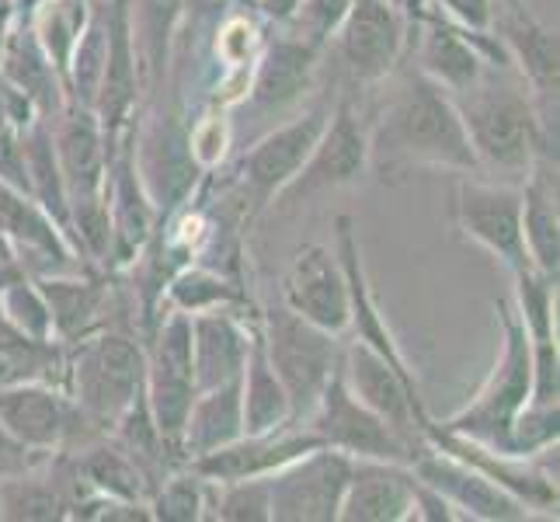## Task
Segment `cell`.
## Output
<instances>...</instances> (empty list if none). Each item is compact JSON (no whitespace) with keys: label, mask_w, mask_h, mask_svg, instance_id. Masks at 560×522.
Wrapping results in <instances>:
<instances>
[{"label":"cell","mask_w":560,"mask_h":522,"mask_svg":"<svg viewBox=\"0 0 560 522\" xmlns=\"http://www.w3.org/2000/svg\"><path fill=\"white\" fill-rule=\"evenodd\" d=\"M480 171L498 182L523 185L536 158L557 161V112L536 105L523 73L512 63H488L480 81L450 94Z\"/></svg>","instance_id":"obj_1"},{"label":"cell","mask_w":560,"mask_h":522,"mask_svg":"<svg viewBox=\"0 0 560 522\" xmlns=\"http://www.w3.org/2000/svg\"><path fill=\"white\" fill-rule=\"evenodd\" d=\"M365 132H370V167L380 171L383 182L411 167L480 174L450 91H442L421 70L400 77L397 91Z\"/></svg>","instance_id":"obj_2"},{"label":"cell","mask_w":560,"mask_h":522,"mask_svg":"<svg viewBox=\"0 0 560 522\" xmlns=\"http://www.w3.org/2000/svg\"><path fill=\"white\" fill-rule=\"evenodd\" d=\"M63 376L70 383V401L91 425L112 429L129 404L143 394L147 348L122 332L98 327L84 338L70 341L63 356Z\"/></svg>","instance_id":"obj_3"},{"label":"cell","mask_w":560,"mask_h":522,"mask_svg":"<svg viewBox=\"0 0 560 522\" xmlns=\"http://www.w3.org/2000/svg\"><path fill=\"white\" fill-rule=\"evenodd\" d=\"M501 317V359L488 383L480 386V394L456 411L442 432H453L463 439H474L480 446L494 453H512V421L515 415L529 404V386H533V348L529 332L523 317L515 314V306L501 300L498 303Z\"/></svg>","instance_id":"obj_4"},{"label":"cell","mask_w":560,"mask_h":522,"mask_svg":"<svg viewBox=\"0 0 560 522\" xmlns=\"http://www.w3.org/2000/svg\"><path fill=\"white\" fill-rule=\"evenodd\" d=\"M258 335H261L268 362H272L279 383L289 394L293 425H303L317 408L327 380L338 370V359H341L338 335L293 314L282 300L261 314Z\"/></svg>","instance_id":"obj_5"},{"label":"cell","mask_w":560,"mask_h":522,"mask_svg":"<svg viewBox=\"0 0 560 522\" xmlns=\"http://www.w3.org/2000/svg\"><path fill=\"white\" fill-rule=\"evenodd\" d=\"M341 380L345 386L370 408L373 415H380L390 429L408 442L415 450V456L429 446V415L421 408V397H418V380L415 373H404L397 366L380 356L373 345H365L362 338L349 341L341 348Z\"/></svg>","instance_id":"obj_6"},{"label":"cell","mask_w":560,"mask_h":522,"mask_svg":"<svg viewBox=\"0 0 560 522\" xmlns=\"http://www.w3.org/2000/svg\"><path fill=\"white\" fill-rule=\"evenodd\" d=\"M365 167H370V132L359 123L352 98L345 94L331 108V115H327L311 158L303 161V167L293 174V182H289L272 202L285 212H293L306 199L345 188V185H355L365 174Z\"/></svg>","instance_id":"obj_7"},{"label":"cell","mask_w":560,"mask_h":522,"mask_svg":"<svg viewBox=\"0 0 560 522\" xmlns=\"http://www.w3.org/2000/svg\"><path fill=\"white\" fill-rule=\"evenodd\" d=\"M143 397L158 432L182 453L185 418L191 401H196V370H191V321L175 306L158 324V335H153V345L147 352Z\"/></svg>","instance_id":"obj_8"},{"label":"cell","mask_w":560,"mask_h":522,"mask_svg":"<svg viewBox=\"0 0 560 522\" xmlns=\"http://www.w3.org/2000/svg\"><path fill=\"white\" fill-rule=\"evenodd\" d=\"M306 429H311L324 446H331L352 460H390V463L415 460V450L408 442L345 386L341 366L335 370V376L327 380L317 408L306 418Z\"/></svg>","instance_id":"obj_9"},{"label":"cell","mask_w":560,"mask_h":522,"mask_svg":"<svg viewBox=\"0 0 560 522\" xmlns=\"http://www.w3.org/2000/svg\"><path fill=\"white\" fill-rule=\"evenodd\" d=\"M456 227L463 237L501 258L512 276L533 268L523 241V185L463 178L456 188Z\"/></svg>","instance_id":"obj_10"},{"label":"cell","mask_w":560,"mask_h":522,"mask_svg":"<svg viewBox=\"0 0 560 522\" xmlns=\"http://www.w3.org/2000/svg\"><path fill=\"white\" fill-rule=\"evenodd\" d=\"M352 474V456L317 446L268 474L272 522H331L338 519L341 495Z\"/></svg>","instance_id":"obj_11"},{"label":"cell","mask_w":560,"mask_h":522,"mask_svg":"<svg viewBox=\"0 0 560 522\" xmlns=\"http://www.w3.org/2000/svg\"><path fill=\"white\" fill-rule=\"evenodd\" d=\"M331 108L320 105L314 112L300 115V119L285 123L250 147L241 158V188L244 199H250L255 209L272 206L279 192L293 182V174L303 167V161L311 158V150L320 137V129L327 123Z\"/></svg>","instance_id":"obj_12"},{"label":"cell","mask_w":560,"mask_h":522,"mask_svg":"<svg viewBox=\"0 0 560 522\" xmlns=\"http://www.w3.org/2000/svg\"><path fill=\"white\" fill-rule=\"evenodd\" d=\"M282 303L324 332L341 335L349 327V279L335 247L303 244L282 279Z\"/></svg>","instance_id":"obj_13"},{"label":"cell","mask_w":560,"mask_h":522,"mask_svg":"<svg viewBox=\"0 0 560 522\" xmlns=\"http://www.w3.org/2000/svg\"><path fill=\"white\" fill-rule=\"evenodd\" d=\"M81 421H88L81 408L63 391H56L52 383L25 380L0 386V425L38 456H52L56 450H63Z\"/></svg>","instance_id":"obj_14"},{"label":"cell","mask_w":560,"mask_h":522,"mask_svg":"<svg viewBox=\"0 0 560 522\" xmlns=\"http://www.w3.org/2000/svg\"><path fill=\"white\" fill-rule=\"evenodd\" d=\"M338 56L355 84H376L404 53V18L397 0H352L338 25Z\"/></svg>","instance_id":"obj_15"},{"label":"cell","mask_w":560,"mask_h":522,"mask_svg":"<svg viewBox=\"0 0 560 522\" xmlns=\"http://www.w3.org/2000/svg\"><path fill=\"white\" fill-rule=\"evenodd\" d=\"M411 471H415L418 480L432 485L453 509H463L459 512L463 519L515 522V519H529L533 515L523 501L512 498L501 485H494L488 474H480L477 467L463 463L459 456L432 446V442L411 460Z\"/></svg>","instance_id":"obj_16"},{"label":"cell","mask_w":560,"mask_h":522,"mask_svg":"<svg viewBox=\"0 0 560 522\" xmlns=\"http://www.w3.org/2000/svg\"><path fill=\"white\" fill-rule=\"evenodd\" d=\"M488 63H512L505 46L488 43L485 32H459L442 18H429L421 38V73L435 81L442 91L459 94L480 81ZM515 67V63H512Z\"/></svg>","instance_id":"obj_17"},{"label":"cell","mask_w":560,"mask_h":522,"mask_svg":"<svg viewBox=\"0 0 560 522\" xmlns=\"http://www.w3.org/2000/svg\"><path fill=\"white\" fill-rule=\"evenodd\" d=\"M317 446H324V442L311 429H293L289 425V429L265 432V436H241L220 450L191 460L188 467L202 474L206 480H217V485L220 480H241V477H268Z\"/></svg>","instance_id":"obj_18"},{"label":"cell","mask_w":560,"mask_h":522,"mask_svg":"<svg viewBox=\"0 0 560 522\" xmlns=\"http://www.w3.org/2000/svg\"><path fill=\"white\" fill-rule=\"evenodd\" d=\"M52 123V147L67 182V199L105 196L108 147L94 108L67 102V108Z\"/></svg>","instance_id":"obj_19"},{"label":"cell","mask_w":560,"mask_h":522,"mask_svg":"<svg viewBox=\"0 0 560 522\" xmlns=\"http://www.w3.org/2000/svg\"><path fill=\"white\" fill-rule=\"evenodd\" d=\"M415 471L411 463L352 460L338 519L345 522H400L411 519Z\"/></svg>","instance_id":"obj_20"},{"label":"cell","mask_w":560,"mask_h":522,"mask_svg":"<svg viewBox=\"0 0 560 522\" xmlns=\"http://www.w3.org/2000/svg\"><path fill=\"white\" fill-rule=\"evenodd\" d=\"M191 321V370H196V394L223 386L230 380H241L250 332L230 314V306H217V311L188 314Z\"/></svg>","instance_id":"obj_21"},{"label":"cell","mask_w":560,"mask_h":522,"mask_svg":"<svg viewBox=\"0 0 560 522\" xmlns=\"http://www.w3.org/2000/svg\"><path fill=\"white\" fill-rule=\"evenodd\" d=\"M498 25L501 46L512 56L523 81L533 88L536 105L557 108V35L547 25H539L518 0H505Z\"/></svg>","instance_id":"obj_22"},{"label":"cell","mask_w":560,"mask_h":522,"mask_svg":"<svg viewBox=\"0 0 560 522\" xmlns=\"http://www.w3.org/2000/svg\"><path fill=\"white\" fill-rule=\"evenodd\" d=\"M0 77L18 91H25L46 123H52L67 108L63 77L56 73L46 49L38 46L28 18H22L18 25H8L4 32V43H0Z\"/></svg>","instance_id":"obj_23"},{"label":"cell","mask_w":560,"mask_h":522,"mask_svg":"<svg viewBox=\"0 0 560 522\" xmlns=\"http://www.w3.org/2000/svg\"><path fill=\"white\" fill-rule=\"evenodd\" d=\"M314 60H317V49L311 43H303L300 35L276 38L258 63L247 108L258 115H272V112L289 108L306 91V84H311Z\"/></svg>","instance_id":"obj_24"},{"label":"cell","mask_w":560,"mask_h":522,"mask_svg":"<svg viewBox=\"0 0 560 522\" xmlns=\"http://www.w3.org/2000/svg\"><path fill=\"white\" fill-rule=\"evenodd\" d=\"M523 241L533 268L557 279L560 268V217H557V161L536 158L523 178Z\"/></svg>","instance_id":"obj_25"},{"label":"cell","mask_w":560,"mask_h":522,"mask_svg":"<svg viewBox=\"0 0 560 522\" xmlns=\"http://www.w3.org/2000/svg\"><path fill=\"white\" fill-rule=\"evenodd\" d=\"M241 436H244L241 380H230L223 386H212V391H199L196 401H191L182 432V453L191 463Z\"/></svg>","instance_id":"obj_26"},{"label":"cell","mask_w":560,"mask_h":522,"mask_svg":"<svg viewBox=\"0 0 560 522\" xmlns=\"http://www.w3.org/2000/svg\"><path fill=\"white\" fill-rule=\"evenodd\" d=\"M241 408H244V436H265V432H279L293 425L289 394L265 356L258 327L250 332L247 362L241 373Z\"/></svg>","instance_id":"obj_27"},{"label":"cell","mask_w":560,"mask_h":522,"mask_svg":"<svg viewBox=\"0 0 560 522\" xmlns=\"http://www.w3.org/2000/svg\"><path fill=\"white\" fill-rule=\"evenodd\" d=\"M38 293H43L56 341H77L102 327V311L108 303V289L94 279H67V276H35Z\"/></svg>","instance_id":"obj_28"},{"label":"cell","mask_w":560,"mask_h":522,"mask_svg":"<svg viewBox=\"0 0 560 522\" xmlns=\"http://www.w3.org/2000/svg\"><path fill=\"white\" fill-rule=\"evenodd\" d=\"M185 0H129V28L132 49H137L140 84L153 88L167 70V49L182 22Z\"/></svg>","instance_id":"obj_29"},{"label":"cell","mask_w":560,"mask_h":522,"mask_svg":"<svg viewBox=\"0 0 560 522\" xmlns=\"http://www.w3.org/2000/svg\"><path fill=\"white\" fill-rule=\"evenodd\" d=\"M77 480L91 495L105 498H126V501H150V480L140 471L119 442H102V446H88L73 463Z\"/></svg>","instance_id":"obj_30"},{"label":"cell","mask_w":560,"mask_h":522,"mask_svg":"<svg viewBox=\"0 0 560 522\" xmlns=\"http://www.w3.org/2000/svg\"><path fill=\"white\" fill-rule=\"evenodd\" d=\"M91 18V0H38L28 14V25L38 38V46L46 49L56 73L67 81V67L77 38Z\"/></svg>","instance_id":"obj_31"},{"label":"cell","mask_w":560,"mask_h":522,"mask_svg":"<svg viewBox=\"0 0 560 522\" xmlns=\"http://www.w3.org/2000/svg\"><path fill=\"white\" fill-rule=\"evenodd\" d=\"M105 56H108V14L105 8H98L88 18V25L73 46L70 67H67L63 84L70 88L73 105L94 108V98H98V88H102V73H105Z\"/></svg>","instance_id":"obj_32"},{"label":"cell","mask_w":560,"mask_h":522,"mask_svg":"<svg viewBox=\"0 0 560 522\" xmlns=\"http://www.w3.org/2000/svg\"><path fill=\"white\" fill-rule=\"evenodd\" d=\"M35 471L0 480V519H67L63 480L43 477Z\"/></svg>","instance_id":"obj_33"},{"label":"cell","mask_w":560,"mask_h":522,"mask_svg":"<svg viewBox=\"0 0 560 522\" xmlns=\"http://www.w3.org/2000/svg\"><path fill=\"white\" fill-rule=\"evenodd\" d=\"M212 485L196 471H171L150 491V512L161 522H199L209 509Z\"/></svg>","instance_id":"obj_34"},{"label":"cell","mask_w":560,"mask_h":522,"mask_svg":"<svg viewBox=\"0 0 560 522\" xmlns=\"http://www.w3.org/2000/svg\"><path fill=\"white\" fill-rule=\"evenodd\" d=\"M209 515L223 522H272V491L268 477H241V480H209Z\"/></svg>","instance_id":"obj_35"},{"label":"cell","mask_w":560,"mask_h":522,"mask_svg":"<svg viewBox=\"0 0 560 522\" xmlns=\"http://www.w3.org/2000/svg\"><path fill=\"white\" fill-rule=\"evenodd\" d=\"M167 303L175 311L185 314H202V311H217V306H234L241 303V293L234 282H226L217 272H206V268H188L175 282L167 286Z\"/></svg>","instance_id":"obj_36"},{"label":"cell","mask_w":560,"mask_h":522,"mask_svg":"<svg viewBox=\"0 0 560 522\" xmlns=\"http://www.w3.org/2000/svg\"><path fill=\"white\" fill-rule=\"evenodd\" d=\"M515 279V314L523 317L529 338H553V297L557 279L536 272H518Z\"/></svg>","instance_id":"obj_37"},{"label":"cell","mask_w":560,"mask_h":522,"mask_svg":"<svg viewBox=\"0 0 560 522\" xmlns=\"http://www.w3.org/2000/svg\"><path fill=\"white\" fill-rule=\"evenodd\" d=\"M0 306H4V314L18 327H22V332H28L32 338H38V341H56L49 306H46L43 293H38L35 279H28L25 272L14 276L4 289H0Z\"/></svg>","instance_id":"obj_38"},{"label":"cell","mask_w":560,"mask_h":522,"mask_svg":"<svg viewBox=\"0 0 560 522\" xmlns=\"http://www.w3.org/2000/svg\"><path fill=\"white\" fill-rule=\"evenodd\" d=\"M352 0H300L296 14L289 22H296V32L303 43H311L314 49H320L327 38L338 32V25L349 14Z\"/></svg>","instance_id":"obj_39"},{"label":"cell","mask_w":560,"mask_h":522,"mask_svg":"<svg viewBox=\"0 0 560 522\" xmlns=\"http://www.w3.org/2000/svg\"><path fill=\"white\" fill-rule=\"evenodd\" d=\"M439 8H446L467 32H488L494 25V0H439Z\"/></svg>","instance_id":"obj_40"},{"label":"cell","mask_w":560,"mask_h":522,"mask_svg":"<svg viewBox=\"0 0 560 522\" xmlns=\"http://www.w3.org/2000/svg\"><path fill=\"white\" fill-rule=\"evenodd\" d=\"M38 453H32V450H25L22 442H18L4 425H0V480H11V477H18V474H28V471H35L38 467Z\"/></svg>","instance_id":"obj_41"},{"label":"cell","mask_w":560,"mask_h":522,"mask_svg":"<svg viewBox=\"0 0 560 522\" xmlns=\"http://www.w3.org/2000/svg\"><path fill=\"white\" fill-rule=\"evenodd\" d=\"M255 8H261L268 18H276V22H289V18L296 14L300 0H255Z\"/></svg>","instance_id":"obj_42"},{"label":"cell","mask_w":560,"mask_h":522,"mask_svg":"<svg viewBox=\"0 0 560 522\" xmlns=\"http://www.w3.org/2000/svg\"><path fill=\"white\" fill-rule=\"evenodd\" d=\"M22 272H25V268L18 265L14 258H11V262H0V289H4L14 276H22Z\"/></svg>","instance_id":"obj_43"},{"label":"cell","mask_w":560,"mask_h":522,"mask_svg":"<svg viewBox=\"0 0 560 522\" xmlns=\"http://www.w3.org/2000/svg\"><path fill=\"white\" fill-rule=\"evenodd\" d=\"M0 262H11V258H4V255H0Z\"/></svg>","instance_id":"obj_44"}]
</instances>
